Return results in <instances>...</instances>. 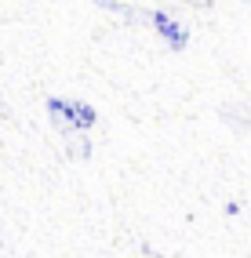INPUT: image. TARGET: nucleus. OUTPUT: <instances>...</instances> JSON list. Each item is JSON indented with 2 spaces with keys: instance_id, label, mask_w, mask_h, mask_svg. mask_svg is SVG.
Listing matches in <instances>:
<instances>
[{
  "instance_id": "f257e3e1",
  "label": "nucleus",
  "mask_w": 251,
  "mask_h": 258,
  "mask_svg": "<svg viewBox=\"0 0 251 258\" xmlns=\"http://www.w3.org/2000/svg\"><path fill=\"white\" fill-rule=\"evenodd\" d=\"M47 116H51V124L66 135V131H84L88 135L95 127V106L91 102H80V98H47Z\"/></svg>"
},
{
  "instance_id": "f03ea898",
  "label": "nucleus",
  "mask_w": 251,
  "mask_h": 258,
  "mask_svg": "<svg viewBox=\"0 0 251 258\" xmlns=\"http://www.w3.org/2000/svg\"><path fill=\"white\" fill-rule=\"evenodd\" d=\"M135 19H139V22H153V29L167 40V47H171V51H182V47H186V40H190V33L182 29L175 19H167L164 11H135Z\"/></svg>"
},
{
  "instance_id": "7ed1b4c3",
  "label": "nucleus",
  "mask_w": 251,
  "mask_h": 258,
  "mask_svg": "<svg viewBox=\"0 0 251 258\" xmlns=\"http://www.w3.org/2000/svg\"><path fill=\"white\" fill-rule=\"evenodd\" d=\"M62 139H66V153H70L73 160H88L91 157V142H88L84 131H66Z\"/></svg>"
},
{
  "instance_id": "20e7f679",
  "label": "nucleus",
  "mask_w": 251,
  "mask_h": 258,
  "mask_svg": "<svg viewBox=\"0 0 251 258\" xmlns=\"http://www.w3.org/2000/svg\"><path fill=\"white\" fill-rule=\"evenodd\" d=\"M186 4H204V0H186Z\"/></svg>"
}]
</instances>
